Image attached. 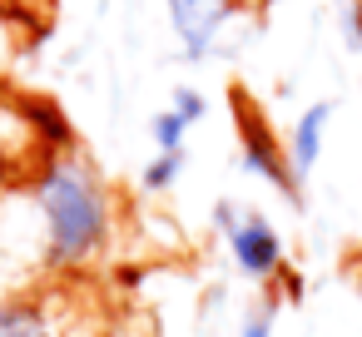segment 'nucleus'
Wrapping results in <instances>:
<instances>
[{"mask_svg": "<svg viewBox=\"0 0 362 337\" xmlns=\"http://www.w3.org/2000/svg\"><path fill=\"white\" fill-rule=\"evenodd\" d=\"M35 199H40V213H45V238H50L45 258H50V268H80L110 233V208H105L100 184L75 159H55L40 174Z\"/></svg>", "mask_w": 362, "mask_h": 337, "instance_id": "f257e3e1", "label": "nucleus"}, {"mask_svg": "<svg viewBox=\"0 0 362 337\" xmlns=\"http://www.w3.org/2000/svg\"><path fill=\"white\" fill-rule=\"evenodd\" d=\"M218 223H223V233H228L233 263H238L248 278H273V273L283 268V238H278V228H273L268 218H258V213L238 218L228 203H218Z\"/></svg>", "mask_w": 362, "mask_h": 337, "instance_id": "f03ea898", "label": "nucleus"}, {"mask_svg": "<svg viewBox=\"0 0 362 337\" xmlns=\"http://www.w3.org/2000/svg\"><path fill=\"white\" fill-rule=\"evenodd\" d=\"M243 164H248L258 179H268L278 194H288V199L298 203V174H293L288 154L273 144V134L253 119V110H243Z\"/></svg>", "mask_w": 362, "mask_h": 337, "instance_id": "7ed1b4c3", "label": "nucleus"}, {"mask_svg": "<svg viewBox=\"0 0 362 337\" xmlns=\"http://www.w3.org/2000/svg\"><path fill=\"white\" fill-rule=\"evenodd\" d=\"M169 16H174V30L189 50V60L209 55L223 16H228V0H169Z\"/></svg>", "mask_w": 362, "mask_h": 337, "instance_id": "20e7f679", "label": "nucleus"}, {"mask_svg": "<svg viewBox=\"0 0 362 337\" xmlns=\"http://www.w3.org/2000/svg\"><path fill=\"white\" fill-rule=\"evenodd\" d=\"M327 119H332V105H308L293 124V139H288V164L298 174V184L317 169L322 159V139H327Z\"/></svg>", "mask_w": 362, "mask_h": 337, "instance_id": "39448f33", "label": "nucleus"}, {"mask_svg": "<svg viewBox=\"0 0 362 337\" xmlns=\"http://www.w3.org/2000/svg\"><path fill=\"white\" fill-rule=\"evenodd\" d=\"M0 337H55V332L35 302H6L0 307Z\"/></svg>", "mask_w": 362, "mask_h": 337, "instance_id": "423d86ee", "label": "nucleus"}, {"mask_svg": "<svg viewBox=\"0 0 362 337\" xmlns=\"http://www.w3.org/2000/svg\"><path fill=\"white\" fill-rule=\"evenodd\" d=\"M184 134H189V119H184L179 110H169V114L154 119V144H159V154H174V149L184 144Z\"/></svg>", "mask_w": 362, "mask_h": 337, "instance_id": "0eeeda50", "label": "nucleus"}, {"mask_svg": "<svg viewBox=\"0 0 362 337\" xmlns=\"http://www.w3.org/2000/svg\"><path fill=\"white\" fill-rule=\"evenodd\" d=\"M179 169H184V154H179V149H174V154H159V159L144 169V189H169Z\"/></svg>", "mask_w": 362, "mask_h": 337, "instance_id": "6e6552de", "label": "nucleus"}, {"mask_svg": "<svg viewBox=\"0 0 362 337\" xmlns=\"http://www.w3.org/2000/svg\"><path fill=\"white\" fill-rule=\"evenodd\" d=\"M174 110H179L189 124H199V119H204V95H194V90H179V95H174Z\"/></svg>", "mask_w": 362, "mask_h": 337, "instance_id": "1a4fd4ad", "label": "nucleus"}, {"mask_svg": "<svg viewBox=\"0 0 362 337\" xmlns=\"http://www.w3.org/2000/svg\"><path fill=\"white\" fill-rule=\"evenodd\" d=\"M238 337H273V307H258L248 322H243V332Z\"/></svg>", "mask_w": 362, "mask_h": 337, "instance_id": "9d476101", "label": "nucleus"}]
</instances>
